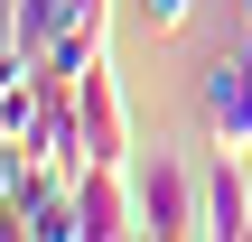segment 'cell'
Instances as JSON below:
<instances>
[{
  "instance_id": "obj_5",
  "label": "cell",
  "mask_w": 252,
  "mask_h": 242,
  "mask_svg": "<svg viewBox=\"0 0 252 242\" xmlns=\"http://www.w3.org/2000/svg\"><path fill=\"white\" fill-rule=\"evenodd\" d=\"M206 233L215 242H252V177H243V149H224L206 168Z\"/></svg>"
},
{
  "instance_id": "obj_4",
  "label": "cell",
  "mask_w": 252,
  "mask_h": 242,
  "mask_svg": "<svg viewBox=\"0 0 252 242\" xmlns=\"http://www.w3.org/2000/svg\"><path fill=\"white\" fill-rule=\"evenodd\" d=\"M196 93H206V121H215V140H224V149H252V47L215 56Z\"/></svg>"
},
{
  "instance_id": "obj_8",
  "label": "cell",
  "mask_w": 252,
  "mask_h": 242,
  "mask_svg": "<svg viewBox=\"0 0 252 242\" xmlns=\"http://www.w3.org/2000/svg\"><path fill=\"white\" fill-rule=\"evenodd\" d=\"M28 131H37V75H19V84L0 93V140H19V149H28Z\"/></svg>"
},
{
  "instance_id": "obj_9",
  "label": "cell",
  "mask_w": 252,
  "mask_h": 242,
  "mask_svg": "<svg viewBox=\"0 0 252 242\" xmlns=\"http://www.w3.org/2000/svg\"><path fill=\"white\" fill-rule=\"evenodd\" d=\"M187 9H196V0H140V19H150L159 37H168V28H187Z\"/></svg>"
},
{
  "instance_id": "obj_2",
  "label": "cell",
  "mask_w": 252,
  "mask_h": 242,
  "mask_svg": "<svg viewBox=\"0 0 252 242\" xmlns=\"http://www.w3.org/2000/svg\"><path fill=\"white\" fill-rule=\"evenodd\" d=\"M75 215H84V242L140 233V177H131V159H94L75 177Z\"/></svg>"
},
{
  "instance_id": "obj_7",
  "label": "cell",
  "mask_w": 252,
  "mask_h": 242,
  "mask_svg": "<svg viewBox=\"0 0 252 242\" xmlns=\"http://www.w3.org/2000/svg\"><path fill=\"white\" fill-rule=\"evenodd\" d=\"M94 56H103V28H56V47L37 56V75H65V84H75Z\"/></svg>"
},
{
  "instance_id": "obj_6",
  "label": "cell",
  "mask_w": 252,
  "mask_h": 242,
  "mask_svg": "<svg viewBox=\"0 0 252 242\" xmlns=\"http://www.w3.org/2000/svg\"><path fill=\"white\" fill-rule=\"evenodd\" d=\"M56 28H65V0H9V37H19L28 56H47Z\"/></svg>"
},
{
  "instance_id": "obj_10",
  "label": "cell",
  "mask_w": 252,
  "mask_h": 242,
  "mask_svg": "<svg viewBox=\"0 0 252 242\" xmlns=\"http://www.w3.org/2000/svg\"><path fill=\"white\" fill-rule=\"evenodd\" d=\"M19 75H37V56H28V47H19V37H0V93H9V84H19Z\"/></svg>"
},
{
  "instance_id": "obj_11",
  "label": "cell",
  "mask_w": 252,
  "mask_h": 242,
  "mask_svg": "<svg viewBox=\"0 0 252 242\" xmlns=\"http://www.w3.org/2000/svg\"><path fill=\"white\" fill-rule=\"evenodd\" d=\"M243 28H252V0H243Z\"/></svg>"
},
{
  "instance_id": "obj_1",
  "label": "cell",
  "mask_w": 252,
  "mask_h": 242,
  "mask_svg": "<svg viewBox=\"0 0 252 242\" xmlns=\"http://www.w3.org/2000/svg\"><path fill=\"white\" fill-rule=\"evenodd\" d=\"M131 177H140V233L150 242L206 233V177H187L178 149H150V168H131Z\"/></svg>"
},
{
  "instance_id": "obj_3",
  "label": "cell",
  "mask_w": 252,
  "mask_h": 242,
  "mask_svg": "<svg viewBox=\"0 0 252 242\" xmlns=\"http://www.w3.org/2000/svg\"><path fill=\"white\" fill-rule=\"evenodd\" d=\"M75 121H84V149L94 159H131V93H122L112 56H94L75 75Z\"/></svg>"
}]
</instances>
